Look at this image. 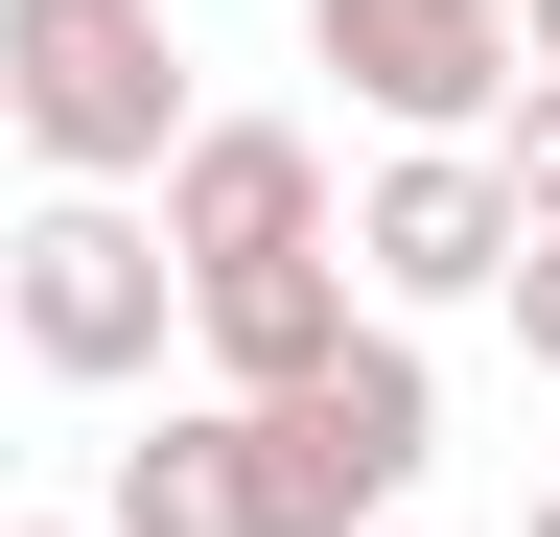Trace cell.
<instances>
[{
    "label": "cell",
    "instance_id": "obj_5",
    "mask_svg": "<svg viewBox=\"0 0 560 537\" xmlns=\"http://www.w3.org/2000/svg\"><path fill=\"white\" fill-rule=\"evenodd\" d=\"M140 234H164V281H210V257H327V141L304 117H187L164 187H140Z\"/></svg>",
    "mask_w": 560,
    "mask_h": 537
},
{
    "label": "cell",
    "instance_id": "obj_7",
    "mask_svg": "<svg viewBox=\"0 0 560 537\" xmlns=\"http://www.w3.org/2000/svg\"><path fill=\"white\" fill-rule=\"evenodd\" d=\"M350 327H374V304H350V257H210V281H187V351H210V397H304Z\"/></svg>",
    "mask_w": 560,
    "mask_h": 537
},
{
    "label": "cell",
    "instance_id": "obj_10",
    "mask_svg": "<svg viewBox=\"0 0 560 537\" xmlns=\"http://www.w3.org/2000/svg\"><path fill=\"white\" fill-rule=\"evenodd\" d=\"M490 304H514V351L560 374V234H514V257H490Z\"/></svg>",
    "mask_w": 560,
    "mask_h": 537
},
{
    "label": "cell",
    "instance_id": "obj_2",
    "mask_svg": "<svg viewBox=\"0 0 560 537\" xmlns=\"http://www.w3.org/2000/svg\"><path fill=\"white\" fill-rule=\"evenodd\" d=\"M0 327H24V374H70V397L164 374L187 281H164V234H140V187H47V211L0 234Z\"/></svg>",
    "mask_w": 560,
    "mask_h": 537
},
{
    "label": "cell",
    "instance_id": "obj_4",
    "mask_svg": "<svg viewBox=\"0 0 560 537\" xmlns=\"http://www.w3.org/2000/svg\"><path fill=\"white\" fill-rule=\"evenodd\" d=\"M304 47L350 71L374 141H490V94H514V0H304Z\"/></svg>",
    "mask_w": 560,
    "mask_h": 537
},
{
    "label": "cell",
    "instance_id": "obj_9",
    "mask_svg": "<svg viewBox=\"0 0 560 537\" xmlns=\"http://www.w3.org/2000/svg\"><path fill=\"white\" fill-rule=\"evenodd\" d=\"M467 164H490V211H514V234H560V94H537V71L490 94V141H467Z\"/></svg>",
    "mask_w": 560,
    "mask_h": 537
},
{
    "label": "cell",
    "instance_id": "obj_1",
    "mask_svg": "<svg viewBox=\"0 0 560 537\" xmlns=\"http://www.w3.org/2000/svg\"><path fill=\"white\" fill-rule=\"evenodd\" d=\"M187 24L164 0H0V141H24L47 187H164L187 141Z\"/></svg>",
    "mask_w": 560,
    "mask_h": 537
},
{
    "label": "cell",
    "instance_id": "obj_14",
    "mask_svg": "<svg viewBox=\"0 0 560 537\" xmlns=\"http://www.w3.org/2000/svg\"><path fill=\"white\" fill-rule=\"evenodd\" d=\"M374 537H420V514H374Z\"/></svg>",
    "mask_w": 560,
    "mask_h": 537
},
{
    "label": "cell",
    "instance_id": "obj_6",
    "mask_svg": "<svg viewBox=\"0 0 560 537\" xmlns=\"http://www.w3.org/2000/svg\"><path fill=\"white\" fill-rule=\"evenodd\" d=\"M327 257H350V304H374V327H420V304H490L514 211H490V164H467V141H397V164L327 211Z\"/></svg>",
    "mask_w": 560,
    "mask_h": 537
},
{
    "label": "cell",
    "instance_id": "obj_13",
    "mask_svg": "<svg viewBox=\"0 0 560 537\" xmlns=\"http://www.w3.org/2000/svg\"><path fill=\"white\" fill-rule=\"evenodd\" d=\"M514 537H560V491H537V514H514Z\"/></svg>",
    "mask_w": 560,
    "mask_h": 537
},
{
    "label": "cell",
    "instance_id": "obj_11",
    "mask_svg": "<svg viewBox=\"0 0 560 537\" xmlns=\"http://www.w3.org/2000/svg\"><path fill=\"white\" fill-rule=\"evenodd\" d=\"M514 71H537V94H560V0H514Z\"/></svg>",
    "mask_w": 560,
    "mask_h": 537
},
{
    "label": "cell",
    "instance_id": "obj_12",
    "mask_svg": "<svg viewBox=\"0 0 560 537\" xmlns=\"http://www.w3.org/2000/svg\"><path fill=\"white\" fill-rule=\"evenodd\" d=\"M24 537H94V514H24Z\"/></svg>",
    "mask_w": 560,
    "mask_h": 537
},
{
    "label": "cell",
    "instance_id": "obj_8",
    "mask_svg": "<svg viewBox=\"0 0 560 537\" xmlns=\"http://www.w3.org/2000/svg\"><path fill=\"white\" fill-rule=\"evenodd\" d=\"M94 537H280V491H257V421H234V397H164V444H117Z\"/></svg>",
    "mask_w": 560,
    "mask_h": 537
},
{
    "label": "cell",
    "instance_id": "obj_3",
    "mask_svg": "<svg viewBox=\"0 0 560 537\" xmlns=\"http://www.w3.org/2000/svg\"><path fill=\"white\" fill-rule=\"evenodd\" d=\"M234 421H257L280 537H374V514L420 491V444H444V374H420V327H350L304 397H234Z\"/></svg>",
    "mask_w": 560,
    "mask_h": 537
}]
</instances>
